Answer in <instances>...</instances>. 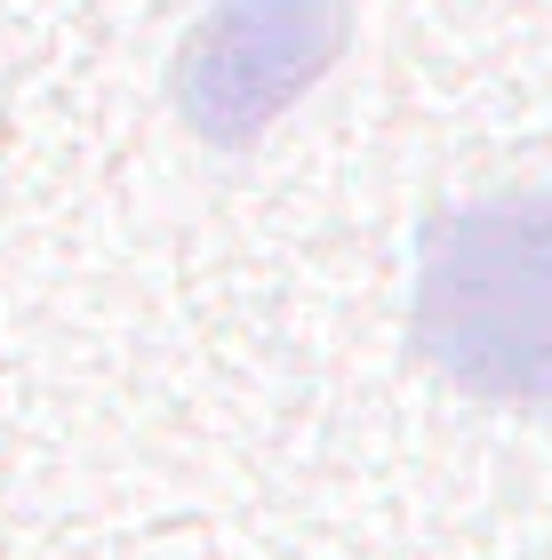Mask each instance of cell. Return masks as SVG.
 Here are the masks:
<instances>
[{"instance_id":"1","label":"cell","mask_w":552,"mask_h":560,"mask_svg":"<svg viewBox=\"0 0 552 560\" xmlns=\"http://www.w3.org/2000/svg\"><path fill=\"white\" fill-rule=\"evenodd\" d=\"M409 337L457 393L552 409V192L441 209L424 224Z\"/></svg>"},{"instance_id":"2","label":"cell","mask_w":552,"mask_h":560,"mask_svg":"<svg viewBox=\"0 0 552 560\" xmlns=\"http://www.w3.org/2000/svg\"><path fill=\"white\" fill-rule=\"evenodd\" d=\"M344 48V0H209L177 48V113L200 144H257Z\"/></svg>"}]
</instances>
